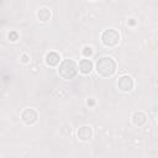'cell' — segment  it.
Returning <instances> with one entry per match:
<instances>
[{
	"label": "cell",
	"instance_id": "15",
	"mask_svg": "<svg viewBox=\"0 0 158 158\" xmlns=\"http://www.w3.org/2000/svg\"><path fill=\"white\" fill-rule=\"evenodd\" d=\"M86 105L90 106V107H93V106L95 105V100H94V99H89V100H86Z\"/></svg>",
	"mask_w": 158,
	"mask_h": 158
},
{
	"label": "cell",
	"instance_id": "1",
	"mask_svg": "<svg viewBox=\"0 0 158 158\" xmlns=\"http://www.w3.org/2000/svg\"><path fill=\"white\" fill-rule=\"evenodd\" d=\"M117 64L111 57H101L95 64V70L101 78H110L116 73Z\"/></svg>",
	"mask_w": 158,
	"mask_h": 158
},
{
	"label": "cell",
	"instance_id": "2",
	"mask_svg": "<svg viewBox=\"0 0 158 158\" xmlns=\"http://www.w3.org/2000/svg\"><path fill=\"white\" fill-rule=\"evenodd\" d=\"M58 74L64 80H70L78 74V63L73 59H63L58 67Z\"/></svg>",
	"mask_w": 158,
	"mask_h": 158
},
{
	"label": "cell",
	"instance_id": "16",
	"mask_svg": "<svg viewBox=\"0 0 158 158\" xmlns=\"http://www.w3.org/2000/svg\"><path fill=\"white\" fill-rule=\"evenodd\" d=\"M90 1H95V0H90Z\"/></svg>",
	"mask_w": 158,
	"mask_h": 158
},
{
	"label": "cell",
	"instance_id": "14",
	"mask_svg": "<svg viewBox=\"0 0 158 158\" xmlns=\"http://www.w3.org/2000/svg\"><path fill=\"white\" fill-rule=\"evenodd\" d=\"M136 23H137V21H136L135 17H130V19L127 20V25H128V26H136Z\"/></svg>",
	"mask_w": 158,
	"mask_h": 158
},
{
	"label": "cell",
	"instance_id": "10",
	"mask_svg": "<svg viewBox=\"0 0 158 158\" xmlns=\"http://www.w3.org/2000/svg\"><path fill=\"white\" fill-rule=\"evenodd\" d=\"M51 17H52V12L48 7H41L37 11V19L41 22H47L51 20Z\"/></svg>",
	"mask_w": 158,
	"mask_h": 158
},
{
	"label": "cell",
	"instance_id": "11",
	"mask_svg": "<svg viewBox=\"0 0 158 158\" xmlns=\"http://www.w3.org/2000/svg\"><path fill=\"white\" fill-rule=\"evenodd\" d=\"M81 54L84 58H90L94 54V48L91 46H84L81 49Z\"/></svg>",
	"mask_w": 158,
	"mask_h": 158
},
{
	"label": "cell",
	"instance_id": "7",
	"mask_svg": "<svg viewBox=\"0 0 158 158\" xmlns=\"http://www.w3.org/2000/svg\"><path fill=\"white\" fill-rule=\"evenodd\" d=\"M94 69V63L89 58L80 59L78 63V72H80L83 75H89Z\"/></svg>",
	"mask_w": 158,
	"mask_h": 158
},
{
	"label": "cell",
	"instance_id": "6",
	"mask_svg": "<svg viewBox=\"0 0 158 158\" xmlns=\"http://www.w3.org/2000/svg\"><path fill=\"white\" fill-rule=\"evenodd\" d=\"M77 136H78V138H79L80 141H83V142L90 141L91 137H93V128H91V126H89V125H83V126H80V127L78 128V131H77Z\"/></svg>",
	"mask_w": 158,
	"mask_h": 158
},
{
	"label": "cell",
	"instance_id": "9",
	"mask_svg": "<svg viewBox=\"0 0 158 158\" xmlns=\"http://www.w3.org/2000/svg\"><path fill=\"white\" fill-rule=\"evenodd\" d=\"M131 122L137 127H142L147 122V115L143 111H136L131 117Z\"/></svg>",
	"mask_w": 158,
	"mask_h": 158
},
{
	"label": "cell",
	"instance_id": "5",
	"mask_svg": "<svg viewBox=\"0 0 158 158\" xmlns=\"http://www.w3.org/2000/svg\"><path fill=\"white\" fill-rule=\"evenodd\" d=\"M117 88L122 93H130L135 88V80L130 75H121L117 80Z\"/></svg>",
	"mask_w": 158,
	"mask_h": 158
},
{
	"label": "cell",
	"instance_id": "12",
	"mask_svg": "<svg viewBox=\"0 0 158 158\" xmlns=\"http://www.w3.org/2000/svg\"><path fill=\"white\" fill-rule=\"evenodd\" d=\"M7 38H9V41H11V42H16V41L19 40V33H17L16 31H11V32L7 35Z\"/></svg>",
	"mask_w": 158,
	"mask_h": 158
},
{
	"label": "cell",
	"instance_id": "3",
	"mask_svg": "<svg viewBox=\"0 0 158 158\" xmlns=\"http://www.w3.org/2000/svg\"><path fill=\"white\" fill-rule=\"evenodd\" d=\"M100 38H101V43L105 47H109V48L116 47L120 43V33L115 28L104 30L102 33H101V36H100Z\"/></svg>",
	"mask_w": 158,
	"mask_h": 158
},
{
	"label": "cell",
	"instance_id": "13",
	"mask_svg": "<svg viewBox=\"0 0 158 158\" xmlns=\"http://www.w3.org/2000/svg\"><path fill=\"white\" fill-rule=\"evenodd\" d=\"M20 62H21L22 64H28V63H30V56H28L27 53H22V54L20 56Z\"/></svg>",
	"mask_w": 158,
	"mask_h": 158
},
{
	"label": "cell",
	"instance_id": "8",
	"mask_svg": "<svg viewBox=\"0 0 158 158\" xmlns=\"http://www.w3.org/2000/svg\"><path fill=\"white\" fill-rule=\"evenodd\" d=\"M60 56L57 53V52H48L46 56H44V62L48 67H57L59 63H60Z\"/></svg>",
	"mask_w": 158,
	"mask_h": 158
},
{
	"label": "cell",
	"instance_id": "4",
	"mask_svg": "<svg viewBox=\"0 0 158 158\" xmlns=\"http://www.w3.org/2000/svg\"><path fill=\"white\" fill-rule=\"evenodd\" d=\"M21 120L25 125L27 126H32L37 122L38 120V112L33 109V107H27L21 112Z\"/></svg>",
	"mask_w": 158,
	"mask_h": 158
}]
</instances>
